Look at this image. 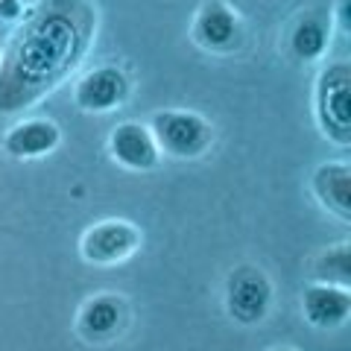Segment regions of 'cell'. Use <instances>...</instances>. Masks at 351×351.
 Returning a JSON list of instances; mask_svg holds the SVG:
<instances>
[{"instance_id": "cell-1", "label": "cell", "mask_w": 351, "mask_h": 351, "mask_svg": "<svg viewBox=\"0 0 351 351\" xmlns=\"http://www.w3.org/2000/svg\"><path fill=\"white\" fill-rule=\"evenodd\" d=\"M97 27L85 0H44L21 24L0 59V114L50 94L82 62Z\"/></svg>"}, {"instance_id": "cell-2", "label": "cell", "mask_w": 351, "mask_h": 351, "mask_svg": "<svg viewBox=\"0 0 351 351\" xmlns=\"http://www.w3.org/2000/svg\"><path fill=\"white\" fill-rule=\"evenodd\" d=\"M313 112L322 135L337 147L351 144V64L331 62L316 80Z\"/></svg>"}, {"instance_id": "cell-3", "label": "cell", "mask_w": 351, "mask_h": 351, "mask_svg": "<svg viewBox=\"0 0 351 351\" xmlns=\"http://www.w3.org/2000/svg\"><path fill=\"white\" fill-rule=\"evenodd\" d=\"M149 132L161 152L173 158H199L214 144V126L184 108H161L149 117Z\"/></svg>"}, {"instance_id": "cell-4", "label": "cell", "mask_w": 351, "mask_h": 351, "mask_svg": "<svg viewBox=\"0 0 351 351\" xmlns=\"http://www.w3.org/2000/svg\"><path fill=\"white\" fill-rule=\"evenodd\" d=\"M272 281L255 263L234 267L226 278V311L237 325H258L269 316Z\"/></svg>"}, {"instance_id": "cell-5", "label": "cell", "mask_w": 351, "mask_h": 351, "mask_svg": "<svg viewBox=\"0 0 351 351\" xmlns=\"http://www.w3.org/2000/svg\"><path fill=\"white\" fill-rule=\"evenodd\" d=\"M144 243V234L129 219H103L91 226L80 240V255L94 267H114L132 258Z\"/></svg>"}, {"instance_id": "cell-6", "label": "cell", "mask_w": 351, "mask_h": 351, "mask_svg": "<svg viewBox=\"0 0 351 351\" xmlns=\"http://www.w3.org/2000/svg\"><path fill=\"white\" fill-rule=\"evenodd\" d=\"M129 322V304L117 293L91 295L76 313V334L88 346H106L123 334Z\"/></svg>"}, {"instance_id": "cell-7", "label": "cell", "mask_w": 351, "mask_h": 351, "mask_svg": "<svg viewBox=\"0 0 351 351\" xmlns=\"http://www.w3.org/2000/svg\"><path fill=\"white\" fill-rule=\"evenodd\" d=\"M193 41L211 53H232L243 41V21L223 0H205L191 27Z\"/></svg>"}, {"instance_id": "cell-8", "label": "cell", "mask_w": 351, "mask_h": 351, "mask_svg": "<svg viewBox=\"0 0 351 351\" xmlns=\"http://www.w3.org/2000/svg\"><path fill=\"white\" fill-rule=\"evenodd\" d=\"M129 76L117 64H100V68L88 71L73 88V103L80 112L103 114L120 108L129 97Z\"/></svg>"}, {"instance_id": "cell-9", "label": "cell", "mask_w": 351, "mask_h": 351, "mask_svg": "<svg viewBox=\"0 0 351 351\" xmlns=\"http://www.w3.org/2000/svg\"><path fill=\"white\" fill-rule=\"evenodd\" d=\"M108 152L112 158L126 170H135V173H147L158 164L161 158V149L152 138L149 126L138 123V120H126V123L114 126L112 138H108Z\"/></svg>"}, {"instance_id": "cell-10", "label": "cell", "mask_w": 351, "mask_h": 351, "mask_svg": "<svg viewBox=\"0 0 351 351\" xmlns=\"http://www.w3.org/2000/svg\"><path fill=\"white\" fill-rule=\"evenodd\" d=\"M302 313L319 331H334L343 328L351 316V290L334 287V284H307L302 293Z\"/></svg>"}, {"instance_id": "cell-11", "label": "cell", "mask_w": 351, "mask_h": 351, "mask_svg": "<svg viewBox=\"0 0 351 351\" xmlns=\"http://www.w3.org/2000/svg\"><path fill=\"white\" fill-rule=\"evenodd\" d=\"M62 144V129L47 117H29L21 120L3 135V149L12 158H41L50 156Z\"/></svg>"}, {"instance_id": "cell-12", "label": "cell", "mask_w": 351, "mask_h": 351, "mask_svg": "<svg viewBox=\"0 0 351 351\" xmlns=\"http://www.w3.org/2000/svg\"><path fill=\"white\" fill-rule=\"evenodd\" d=\"M311 191L328 214L348 223L351 219V164L348 161H325L313 170Z\"/></svg>"}, {"instance_id": "cell-13", "label": "cell", "mask_w": 351, "mask_h": 351, "mask_svg": "<svg viewBox=\"0 0 351 351\" xmlns=\"http://www.w3.org/2000/svg\"><path fill=\"white\" fill-rule=\"evenodd\" d=\"M331 12H322V9H307L295 18V24L290 29L287 47L290 56L299 62H316L325 56L328 44H331Z\"/></svg>"}, {"instance_id": "cell-14", "label": "cell", "mask_w": 351, "mask_h": 351, "mask_svg": "<svg viewBox=\"0 0 351 351\" xmlns=\"http://www.w3.org/2000/svg\"><path fill=\"white\" fill-rule=\"evenodd\" d=\"M313 278L319 284L351 290V249L348 243H337L313 261Z\"/></svg>"}, {"instance_id": "cell-15", "label": "cell", "mask_w": 351, "mask_h": 351, "mask_svg": "<svg viewBox=\"0 0 351 351\" xmlns=\"http://www.w3.org/2000/svg\"><path fill=\"white\" fill-rule=\"evenodd\" d=\"M0 12L6 18H15L18 15V0H0Z\"/></svg>"}, {"instance_id": "cell-16", "label": "cell", "mask_w": 351, "mask_h": 351, "mask_svg": "<svg viewBox=\"0 0 351 351\" xmlns=\"http://www.w3.org/2000/svg\"><path fill=\"white\" fill-rule=\"evenodd\" d=\"M269 351H295V348H290V346H278V348H269Z\"/></svg>"}]
</instances>
